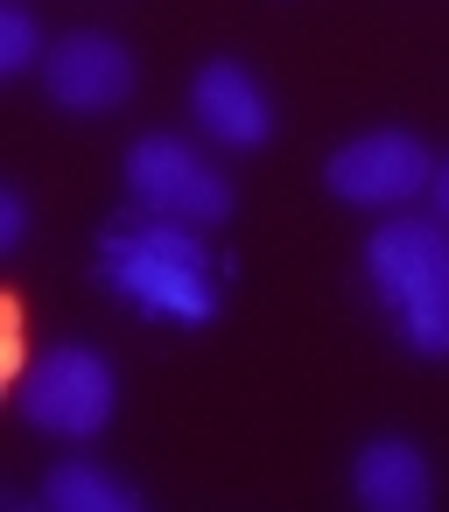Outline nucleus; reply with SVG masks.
I'll list each match as a JSON object with an SVG mask.
<instances>
[{"label":"nucleus","mask_w":449,"mask_h":512,"mask_svg":"<svg viewBox=\"0 0 449 512\" xmlns=\"http://www.w3.org/2000/svg\"><path fill=\"white\" fill-rule=\"evenodd\" d=\"M99 281L155 323H211L225 302L218 253L197 239V225L162 211H134L99 232Z\"/></svg>","instance_id":"f257e3e1"},{"label":"nucleus","mask_w":449,"mask_h":512,"mask_svg":"<svg viewBox=\"0 0 449 512\" xmlns=\"http://www.w3.org/2000/svg\"><path fill=\"white\" fill-rule=\"evenodd\" d=\"M365 274H372L393 330L421 358H449V225L393 211L365 239Z\"/></svg>","instance_id":"f03ea898"},{"label":"nucleus","mask_w":449,"mask_h":512,"mask_svg":"<svg viewBox=\"0 0 449 512\" xmlns=\"http://www.w3.org/2000/svg\"><path fill=\"white\" fill-rule=\"evenodd\" d=\"M113 400H120L113 365H106L99 351H85V344H50V351H36V365L22 372V414H29L43 435L85 442V435H99V428L113 421Z\"/></svg>","instance_id":"7ed1b4c3"},{"label":"nucleus","mask_w":449,"mask_h":512,"mask_svg":"<svg viewBox=\"0 0 449 512\" xmlns=\"http://www.w3.org/2000/svg\"><path fill=\"white\" fill-rule=\"evenodd\" d=\"M127 190L141 211H162V218H183V225H225L232 218V183L176 134H148L127 148Z\"/></svg>","instance_id":"20e7f679"},{"label":"nucleus","mask_w":449,"mask_h":512,"mask_svg":"<svg viewBox=\"0 0 449 512\" xmlns=\"http://www.w3.org/2000/svg\"><path fill=\"white\" fill-rule=\"evenodd\" d=\"M330 190H337L344 204L393 211V204L435 190V155H428L414 134L379 127V134H358V141H344V148L330 155Z\"/></svg>","instance_id":"39448f33"},{"label":"nucleus","mask_w":449,"mask_h":512,"mask_svg":"<svg viewBox=\"0 0 449 512\" xmlns=\"http://www.w3.org/2000/svg\"><path fill=\"white\" fill-rule=\"evenodd\" d=\"M43 85H50V99H57L64 113H113V106L134 92V57H127L113 36L78 29V36H64V43L43 57Z\"/></svg>","instance_id":"423d86ee"},{"label":"nucleus","mask_w":449,"mask_h":512,"mask_svg":"<svg viewBox=\"0 0 449 512\" xmlns=\"http://www.w3.org/2000/svg\"><path fill=\"white\" fill-rule=\"evenodd\" d=\"M190 113H197L204 134L225 141V148H260V141L274 134V106H267V92H260L253 71L232 64V57H211V64L197 71V85H190Z\"/></svg>","instance_id":"0eeeda50"},{"label":"nucleus","mask_w":449,"mask_h":512,"mask_svg":"<svg viewBox=\"0 0 449 512\" xmlns=\"http://www.w3.org/2000/svg\"><path fill=\"white\" fill-rule=\"evenodd\" d=\"M351 491H358V505H372V512H421L435 484H428V463H421L414 442L379 435V442L358 449V463H351Z\"/></svg>","instance_id":"6e6552de"},{"label":"nucleus","mask_w":449,"mask_h":512,"mask_svg":"<svg viewBox=\"0 0 449 512\" xmlns=\"http://www.w3.org/2000/svg\"><path fill=\"white\" fill-rule=\"evenodd\" d=\"M43 505H50V512H141V491L120 484L113 470H99L92 456H71V463L50 470Z\"/></svg>","instance_id":"1a4fd4ad"},{"label":"nucleus","mask_w":449,"mask_h":512,"mask_svg":"<svg viewBox=\"0 0 449 512\" xmlns=\"http://www.w3.org/2000/svg\"><path fill=\"white\" fill-rule=\"evenodd\" d=\"M36 50H43V36L29 22V8H0V78H22L36 64Z\"/></svg>","instance_id":"9d476101"},{"label":"nucleus","mask_w":449,"mask_h":512,"mask_svg":"<svg viewBox=\"0 0 449 512\" xmlns=\"http://www.w3.org/2000/svg\"><path fill=\"white\" fill-rule=\"evenodd\" d=\"M22 232H29V204H22V190H0V253H15Z\"/></svg>","instance_id":"9b49d317"},{"label":"nucleus","mask_w":449,"mask_h":512,"mask_svg":"<svg viewBox=\"0 0 449 512\" xmlns=\"http://www.w3.org/2000/svg\"><path fill=\"white\" fill-rule=\"evenodd\" d=\"M435 211H442V225H449V162H435Z\"/></svg>","instance_id":"f8f14e48"}]
</instances>
